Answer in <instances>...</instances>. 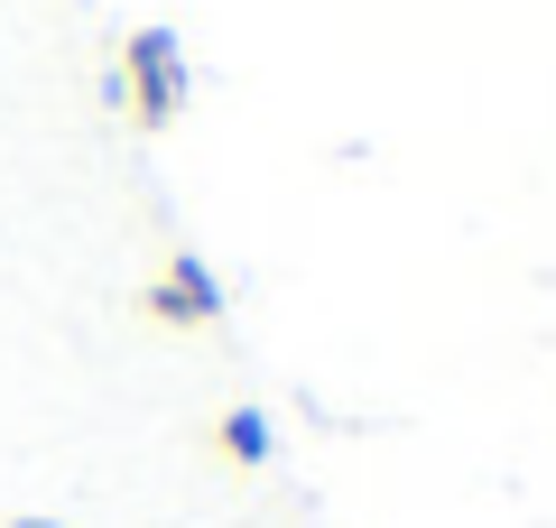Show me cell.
Masks as SVG:
<instances>
[{"instance_id": "6da1fadb", "label": "cell", "mask_w": 556, "mask_h": 528, "mask_svg": "<svg viewBox=\"0 0 556 528\" xmlns=\"http://www.w3.org/2000/svg\"><path fill=\"white\" fill-rule=\"evenodd\" d=\"M121 93H130L139 121H167V112H177V47H167V28L130 38V56H121Z\"/></svg>"}, {"instance_id": "7a4b0ae2", "label": "cell", "mask_w": 556, "mask_h": 528, "mask_svg": "<svg viewBox=\"0 0 556 528\" xmlns=\"http://www.w3.org/2000/svg\"><path fill=\"white\" fill-rule=\"evenodd\" d=\"M149 306H159V315H204V306H214V288H204L195 260H177V269L159 278V297H149Z\"/></svg>"}, {"instance_id": "3957f363", "label": "cell", "mask_w": 556, "mask_h": 528, "mask_svg": "<svg viewBox=\"0 0 556 528\" xmlns=\"http://www.w3.org/2000/svg\"><path fill=\"white\" fill-rule=\"evenodd\" d=\"M10 528H47V519H10Z\"/></svg>"}]
</instances>
